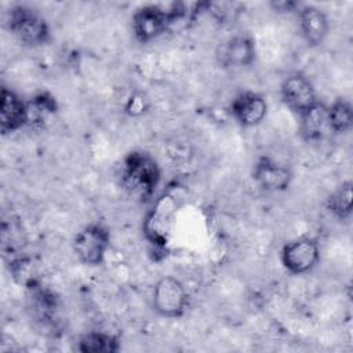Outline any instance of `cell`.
Masks as SVG:
<instances>
[{
    "label": "cell",
    "instance_id": "obj_3",
    "mask_svg": "<svg viewBox=\"0 0 353 353\" xmlns=\"http://www.w3.org/2000/svg\"><path fill=\"white\" fill-rule=\"evenodd\" d=\"M8 28L15 39L26 47H40L51 39L47 19L37 10L25 4L10 8Z\"/></svg>",
    "mask_w": 353,
    "mask_h": 353
},
{
    "label": "cell",
    "instance_id": "obj_19",
    "mask_svg": "<svg viewBox=\"0 0 353 353\" xmlns=\"http://www.w3.org/2000/svg\"><path fill=\"white\" fill-rule=\"evenodd\" d=\"M273 7L277 11H283V12H291L299 8V4L295 1H276L273 3Z\"/></svg>",
    "mask_w": 353,
    "mask_h": 353
},
{
    "label": "cell",
    "instance_id": "obj_4",
    "mask_svg": "<svg viewBox=\"0 0 353 353\" xmlns=\"http://www.w3.org/2000/svg\"><path fill=\"white\" fill-rule=\"evenodd\" d=\"M110 247V232L101 222L83 226L73 237L72 248L77 261L87 266H98L105 261Z\"/></svg>",
    "mask_w": 353,
    "mask_h": 353
},
{
    "label": "cell",
    "instance_id": "obj_15",
    "mask_svg": "<svg viewBox=\"0 0 353 353\" xmlns=\"http://www.w3.org/2000/svg\"><path fill=\"white\" fill-rule=\"evenodd\" d=\"M352 181L342 182L327 199V210L328 212L339 221H346L352 215Z\"/></svg>",
    "mask_w": 353,
    "mask_h": 353
},
{
    "label": "cell",
    "instance_id": "obj_1",
    "mask_svg": "<svg viewBox=\"0 0 353 353\" xmlns=\"http://www.w3.org/2000/svg\"><path fill=\"white\" fill-rule=\"evenodd\" d=\"M183 15L185 10L178 4H174L170 10L157 4H145L132 14L131 30L138 43L148 44L168 32L175 21Z\"/></svg>",
    "mask_w": 353,
    "mask_h": 353
},
{
    "label": "cell",
    "instance_id": "obj_2",
    "mask_svg": "<svg viewBox=\"0 0 353 353\" xmlns=\"http://www.w3.org/2000/svg\"><path fill=\"white\" fill-rule=\"evenodd\" d=\"M161 171L156 159L143 150L130 152L121 165V178L132 193L142 197H149L153 194L159 186Z\"/></svg>",
    "mask_w": 353,
    "mask_h": 353
},
{
    "label": "cell",
    "instance_id": "obj_9",
    "mask_svg": "<svg viewBox=\"0 0 353 353\" xmlns=\"http://www.w3.org/2000/svg\"><path fill=\"white\" fill-rule=\"evenodd\" d=\"M229 113L240 127H256L268 114V101L259 92L241 91L232 99Z\"/></svg>",
    "mask_w": 353,
    "mask_h": 353
},
{
    "label": "cell",
    "instance_id": "obj_10",
    "mask_svg": "<svg viewBox=\"0 0 353 353\" xmlns=\"http://www.w3.org/2000/svg\"><path fill=\"white\" fill-rule=\"evenodd\" d=\"M29 124L28 101L8 87L0 90V130L6 134L19 131Z\"/></svg>",
    "mask_w": 353,
    "mask_h": 353
},
{
    "label": "cell",
    "instance_id": "obj_8",
    "mask_svg": "<svg viewBox=\"0 0 353 353\" xmlns=\"http://www.w3.org/2000/svg\"><path fill=\"white\" fill-rule=\"evenodd\" d=\"M254 182L265 192H285L294 179L291 168L269 156H261L252 167Z\"/></svg>",
    "mask_w": 353,
    "mask_h": 353
},
{
    "label": "cell",
    "instance_id": "obj_7",
    "mask_svg": "<svg viewBox=\"0 0 353 353\" xmlns=\"http://www.w3.org/2000/svg\"><path fill=\"white\" fill-rule=\"evenodd\" d=\"M280 97L283 103L296 114H301L320 101L309 77L298 72L283 79L280 84Z\"/></svg>",
    "mask_w": 353,
    "mask_h": 353
},
{
    "label": "cell",
    "instance_id": "obj_13",
    "mask_svg": "<svg viewBox=\"0 0 353 353\" xmlns=\"http://www.w3.org/2000/svg\"><path fill=\"white\" fill-rule=\"evenodd\" d=\"M299 116V134L307 142H317L331 134L328 106L319 101Z\"/></svg>",
    "mask_w": 353,
    "mask_h": 353
},
{
    "label": "cell",
    "instance_id": "obj_14",
    "mask_svg": "<svg viewBox=\"0 0 353 353\" xmlns=\"http://www.w3.org/2000/svg\"><path fill=\"white\" fill-rule=\"evenodd\" d=\"M77 350L81 353H116L120 350V342L114 335L91 331L79 339Z\"/></svg>",
    "mask_w": 353,
    "mask_h": 353
},
{
    "label": "cell",
    "instance_id": "obj_12",
    "mask_svg": "<svg viewBox=\"0 0 353 353\" xmlns=\"http://www.w3.org/2000/svg\"><path fill=\"white\" fill-rule=\"evenodd\" d=\"M256 47L247 33H239L225 41L221 50V62L230 68H248L255 62Z\"/></svg>",
    "mask_w": 353,
    "mask_h": 353
},
{
    "label": "cell",
    "instance_id": "obj_16",
    "mask_svg": "<svg viewBox=\"0 0 353 353\" xmlns=\"http://www.w3.org/2000/svg\"><path fill=\"white\" fill-rule=\"evenodd\" d=\"M28 109L29 124L39 125L47 121L51 116H54L58 112V102L54 95H51L47 91H41L32 97L30 101H28Z\"/></svg>",
    "mask_w": 353,
    "mask_h": 353
},
{
    "label": "cell",
    "instance_id": "obj_6",
    "mask_svg": "<svg viewBox=\"0 0 353 353\" xmlns=\"http://www.w3.org/2000/svg\"><path fill=\"white\" fill-rule=\"evenodd\" d=\"M280 262L290 274H306L320 262V245L316 239L309 236L294 239L283 245Z\"/></svg>",
    "mask_w": 353,
    "mask_h": 353
},
{
    "label": "cell",
    "instance_id": "obj_5",
    "mask_svg": "<svg viewBox=\"0 0 353 353\" xmlns=\"http://www.w3.org/2000/svg\"><path fill=\"white\" fill-rule=\"evenodd\" d=\"M189 301V291L175 276H163L153 285L152 307L161 317L176 319L183 316Z\"/></svg>",
    "mask_w": 353,
    "mask_h": 353
},
{
    "label": "cell",
    "instance_id": "obj_17",
    "mask_svg": "<svg viewBox=\"0 0 353 353\" xmlns=\"http://www.w3.org/2000/svg\"><path fill=\"white\" fill-rule=\"evenodd\" d=\"M328 106V121L331 134H345L353 124V108L345 98H338Z\"/></svg>",
    "mask_w": 353,
    "mask_h": 353
},
{
    "label": "cell",
    "instance_id": "obj_11",
    "mask_svg": "<svg viewBox=\"0 0 353 353\" xmlns=\"http://www.w3.org/2000/svg\"><path fill=\"white\" fill-rule=\"evenodd\" d=\"M299 32L310 47H317L324 43L330 32L328 15L313 4H302L296 10Z\"/></svg>",
    "mask_w": 353,
    "mask_h": 353
},
{
    "label": "cell",
    "instance_id": "obj_18",
    "mask_svg": "<svg viewBox=\"0 0 353 353\" xmlns=\"http://www.w3.org/2000/svg\"><path fill=\"white\" fill-rule=\"evenodd\" d=\"M10 272L12 277L26 288L37 284L33 262L26 256H14L10 262Z\"/></svg>",
    "mask_w": 353,
    "mask_h": 353
}]
</instances>
